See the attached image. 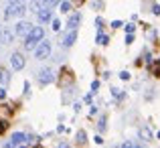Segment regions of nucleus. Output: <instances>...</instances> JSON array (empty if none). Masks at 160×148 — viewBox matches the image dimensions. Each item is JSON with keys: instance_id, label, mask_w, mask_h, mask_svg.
Returning a JSON list of instances; mask_svg holds the SVG:
<instances>
[{"instance_id": "27", "label": "nucleus", "mask_w": 160, "mask_h": 148, "mask_svg": "<svg viewBox=\"0 0 160 148\" xmlns=\"http://www.w3.org/2000/svg\"><path fill=\"white\" fill-rule=\"evenodd\" d=\"M118 77H120V81H130V79H132V73H130L128 69H122L120 73H118Z\"/></svg>"}, {"instance_id": "12", "label": "nucleus", "mask_w": 160, "mask_h": 148, "mask_svg": "<svg viewBox=\"0 0 160 148\" xmlns=\"http://www.w3.org/2000/svg\"><path fill=\"white\" fill-rule=\"evenodd\" d=\"M14 39H16V33H14V28H8V27H4L2 35H0V45H12V43H14Z\"/></svg>"}, {"instance_id": "36", "label": "nucleus", "mask_w": 160, "mask_h": 148, "mask_svg": "<svg viewBox=\"0 0 160 148\" xmlns=\"http://www.w3.org/2000/svg\"><path fill=\"white\" fill-rule=\"evenodd\" d=\"M116 148H134V140H124L122 144H118Z\"/></svg>"}, {"instance_id": "24", "label": "nucleus", "mask_w": 160, "mask_h": 148, "mask_svg": "<svg viewBox=\"0 0 160 148\" xmlns=\"http://www.w3.org/2000/svg\"><path fill=\"white\" fill-rule=\"evenodd\" d=\"M156 89H154V87H148V89H146V94H144V100L146 101H152V100H156Z\"/></svg>"}, {"instance_id": "14", "label": "nucleus", "mask_w": 160, "mask_h": 148, "mask_svg": "<svg viewBox=\"0 0 160 148\" xmlns=\"http://www.w3.org/2000/svg\"><path fill=\"white\" fill-rule=\"evenodd\" d=\"M87 142H89V138H87V130L79 128L77 132H75V146H85Z\"/></svg>"}, {"instance_id": "19", "label": "nucleus", "mask_w": 160, "mask_h": 148, "mask_svg": "<svg viewBox=\"0 0 160 148\" xmlns=\"http://www.w3.org/2000/svg\"><path fill=\"white\" fill-rule=\"evenodd\" d=\"M146 43H158V31L152 27H146Z\"/></svg>"}, {"instance_id": "46", "label": "nucleus", "mask_w": 160, "mask_h": 148, "mask_svg": "<svg viewBox=\"0 0 160 148\" xmlns=\"http://www.w3.org/2000/svg\"><path fill=\"white\" fill-rule=\"evenodd\" d=\"M32 148H45V146H43V144H41V142H39V144H35Z\"/></svg>"}, {"instance_id": "3", "label": "nucleus", "mask_w": 160, "mask_h": 148, "mask_svg": "<svg viewBox=\"0 0 160 148\" xmlns=\"http://www.w3.org/2000/svg\"><path fill=\"white\" fill-rule=\"evenodd\" d=\"M55 81H57V73H55L53 67H41V69L37 71V83H39L41 87H49V85H53Z\"/></svg>"}, {"instance_id": "6", "label": "nucleus", "mask_w": 160, "mask_h": 148, "mask_svg": "<svg viewBox=\"0 0 160 148\" xmlns=\"http://www.w3.org/2000/svg\"><path fill=\"white\" fill-rule=\"evenodd\" d=\"M73 81H75V77H73V71H71L67 65H63V67H61V71L57 73V83L61 85V89H65V87L73 85Z\"/></svg>"}, {"instance_id": "2", "label": "nucleus", "mask_w": 160, "mask_h": 148, "mask_svg": "<svg viewBox=\"0 0 160 148\" xmlns=\"http://www.w3.org/2000/svg\"><path fill=\"white\" fill-rule=\"evenodd\" d=\"M43 39H47V37H45V28L41 27V24L32 27V31L22 39V51H35L37 45H39Z\"/></svg>"}, {"instance_id": "40", "label": "nucleus", "mask_w": 160, "mask_h": 148, "mask_svg": "<svg viewBox=\"0 0 160 148\" xmlns=\"http://www.w3.org/2000/svg\"><path fill=\"white\" fill-rule=\"evenodd\" d=\"M91 6H93L95 10H102V8H103V0H93V2H91Z\"/></svg>"}, {"instance_id": "32", "label": "nucleus", "mask_w": 160, "mask_h": 148, "mask_svg": "<svg viewBox=\"0 0 160 148\" xmlns=\"http://www.w3.org/2000/svg\"><path fill=\"white\" fill-rule=\"evenodd\" d=\"M150 12H152L154 16H160V4L158 2H152V4H150Z\"/></svg>"}, {"instance_id": "21", "label": "nucleus", "mask_w": 160, "mask_h": 148, "mask_svg": "<svg viewBox=\"0 0 160 148\" xmlns=\"http://www.w3.org/2000/svg\"><path fill=\"white\" fill-rule=\"evenodd\" d=\"M41 8H43V2H41V0H31V2H28V10L35 12V14L41 10Z\"/></svg>"}, {"instance_id": "45", "label": "nucleus", "mask_w": 160, "mask_h": 148, "mask_svg": "<svg viewBox=\"0 0 160 148\" xmlns=\"http://www.w3.org/2000/svg\"><path fill=\"white\" fill-rule=\"evenodd\" d=\"M28 146H31V144H28V142H24V144H20L18 148H28Z\"/></svg>"}, {"instance_id": "10", "label": "nucleus", "mask_w": 160, "mask_h": 148, "mask_svg": "<svg viewBox=\"0 0 160 148\" xmlns=\"http://www.w3.org/2000/svg\"><path fill=\"white\" fill-rule=\"evenodd\" d=\"M138 138H140L142 142H152L156 136L152 134V128H150L148 124H140L138 126Z\"/></svg>"}, {"instance_id": "29", "label": "nucleus", "mask_w": 160, "mask_h": 148, "mask_svg": "<svg viewBox=\"0 0 160 148\" xmlns=\"http://www.w3.org/2000/svg\"><path fill=\"white\" fill-rule=\"evenodd\" d=\"M8 126H10V122H8V118H0V136H2L4 132L8 130Z\"/></svg>"}, {"instance_id": "7", "label": "nucleus", "mask_w": 160, "mask_h": 148, "mask_svg": "<svg viewBox=\"0 0 160 148\" xmlns=\"http://www.w3.org/2000/svg\"><path fill=\"white\" fill-rule=\"evenodd\" d=\"M77 39H79V31H65L59 45H61L63 49H71L75 43H77Z\"/></svg>"}, {"instance_id": "8", "label": "nucleus", "mask_w": 160, "mask_h": 148, "mask_svg": "<svg viewBox=\"0 0 160 148\" xmlns=\"http://www.w3.org/2000/svg\"><path fill=\"white\" fill-rule=\"evenodd\" d=\"M32 27H35L32 23H28V20H22V18H20L18 23L14 24V33H16V37H22V39H24V37H27L28 33L32 31Z\"/></svg>"}, {"instance_id": "23", "label": "nucleus", "mask_w": 160, "mask_h": 148, "mask_svg": "<svg viewBox=\"0 0 160 148\" xmlns=\"http://www.w3.org/2000/svg\"><path fill=\"white\" fill-rule=\"evenodd\" d=\"M61 27H63V24H61V18H57V16H55V18L51 20V31L53 33H61Z\"/></svg>"}, {"instance_id": "35", "label": "nucleus", "mask_w": 160, "mask_h": 148, "mask_svg": "<svg viewBox=\"0 0 160 148\" xmlns=\"http://www.w3.org/2000/svg\"><path fill=\"white\" fill-rule=\"evenodd\" d=\"M83 104H87V105H91V104H93V94H91V91L83 95Z\"/></svg>"}, {"instance_id": "33", "label": "nucleus", "mask_w": 160, "mask_h": 148, "mask_svg": "<svg viewBox=\"0 0 160 148\" xmlns=\"http://www.w3.org/2000/svg\"><path fill=\"white\" fill-rule=\"evenodd\" d=\"M71 108H73V112H75V114H79V112H81V108H83V101L75 100L73 104H71Z\"/></svg>"}, {"instance_id": "34", "label": "nucleus", "mask_w": 160, "mask_h": 148, "mask_svg": "<svg viewBox=\"0 0 160 148\" xmlns=\"http://www.w3.org/2000/svg\"><path fill=\"white\" fill-rule=\"evenodd\" d=\"M109 28H113V31L124 28V23H122V20H112V23H109Z\"/></svg>"}, {"instance_id": "1", "label": "nucleus", "mask_w": 160, "mask_h": 148, "mask_svg": "<svg viewBox=\"0 0 160 148\" xmlns=\"http://www.w3.org/2000/svg\"><path fill=\"white\" fill-rule=\"evenodd\" d=\"M28 12V4L24 0H8L6 6H4V20H10V18H22L24 14Z\"/></svg>"}, {"instance_id": "37", "label": "nucleus", "mask_w": 160, "mask_h": 148, "mask_svg": "<svg viewBox=\"0 0 160 148\" xmlns=\"http://www.w3.org/2000/svg\"><path fill=\"white\" fill-rule=\"evenodd\" d=\"M57 148H73V146H71L69 140H59L57 142Z\"/></svg>"}, {"instance_id": "31", "label": "nucleus", "mask_w": 160, "mask_h": 148, "mask_svg": "<svg viewBox=\"0 0 160 148\" xmlns=\"http://www.w3.org/2000/svg\"><path fill=\"white\" fill-rule=\"evenodd\" d=\"M95 28H98V33H102L103 28H106V23H103L102 16H98V18H95Z\"/></svg>"}, {"instance_id": "17", "label": "nucleus", "mask_w": 160, "mask_h": 148, "mask_svg": "<svg viewBox=\"0 0 160 148\" xmlns=\"http://www.w3.org/2000/svg\"><path fill=\"white\" fill-rule=\"evenodd\" d=\"M109 41H112V37H109L108 33H103V31L95 35V45H99V47H108Z\"/></svg>"}, {"instance_id": "15", "label": "nucleus", "mask_w": 160, "mask_h": 148, "mask_svg": "<svg viewBox=\"0 0 160 148\" xmlns=\"http://www.w3.org/2000/svg\"><path fill=\"white\" fill-rule=\"evenodd\" d=\"M95 130H98V134H106V130H108V116H106V114H102V116L98 118V122H95Z\"/></svg>"}, {"instance_id": "39", "label": "nucleus", "mask_w": 160, "mask_h": 148, "mask_svg": "<svg viewBox=\"0 0 160 148\" xmlns=\"http://www.w3.org/2000/svg\"><path fill=\"white\" fill-rule=\"evenodd\" d=\"M134 41H136V35H126V37H124V43L128 45V47L134 43Z\"/></svg>"}, {"instance_id": "30", "label": "nucleus", "mask_w": 160, "mask_h": 148, "mask_svg": "<svg viewBox=\"0 0 160 148\" xmlns=\"http://www.w3.org/2000/svg\"><path fill=\"white\" fill-rule=\"evenodd\" d=\"M87 108H89V110H87V114H89L91 118L99 114V105H98V104H91V105H87Z\"/></svg>"}, {"instance_id": "11", "label": "nucleus", "mask_w": 160, "mask_h": 148, "mask_svg": "<svg viewBox=\"0 0 160 148\" xmlns=\"http://www.w3.org/2000/svg\"><path fill=\"white\" fill-rule=\"evenodd\" d=\"M55 18L53 16V8H41L39 12H37V20H39V24H51V20Z\"/></svg>"}, {"instance_id": "48", "label": "nucleus", "mask_w": 160, "mask_h": 148, "mask_svg": "<svg viewBox=\"0 0 160 148\" xmlns=\"http://www.w3.org/2000/svg\"><path fill=\"white\" fill-rule=\"evenodd\" d=\"M2 31H4V27H2V24H0V35H2Z\"/></svg>"}, {"instance_id": "43", "label": "nucleus", "mask_w": 160, "mask_h": 148, "mask_svg": "<svg viewBox=\"0 0 160 148\" xmlns=\"http://www.w3.org/2000/svg\"><path fill=\"white\" fill-rule=\"evenodd\" d=\"M109 77H112V71H108V69H106V71H102V79H103V81H108Z\"/></svg>"}, {"instance_id": "13", "label": "nucleus", "mask_w": 160, "mask_h": 148, "mask_svg": "<svg viewBox=\"0 0 160 148\" xmlns=\"http://www.w3.org/2000/svg\"><path fill=\"white\" fill-rule=\"evenodd\" d=\"M12 81V71L6 67H0V87H8Z\"/></svg>"}, {"instance_id": "22", "label": "nucleus", "mask_w": 160, "mask_h": 148, "mask_svg": "<svg viewBox=\"0 0 160 148\" xmlns=\"http://www.w3.org/2000/svg\"><path fill=\"white\" fill-rule=\"evenodd\" d=\"M22 95L24 98H31L32 95V87H31V81H28V79L22 81Z\"/></svg>"}, {"instance_id": "25", "label": "nucleus", "mask_w": 160, "mask_h": 148, "mask_svg": "<svg viewBox=\"0 0 160 148\" xmlns=\"http://www.w3.org/2000/svg\"><path fill=\"white\" fill-rule=\"evenodd\" d=\"M99 87H102V79H93V81H91V85H89V91L95 95L99 91Z\"/></svg>"}, {"instance_id": "47", "label": "nucleus", "mask_w": 160, "mask_h": 148, "mask_svg": "<svg viewBox=\"0 0 160 148\" xmlns=\"http://www.w3.org/2000/svg\"><path fill=\"white\" fill-rule=\"evenodd\" d=\"M154 136H156V138H158V140H160V130H158V132H156V134H154Z\"/></svg>"}, {"instance_id": "38", "label": "nucleus", "mask_w": 160, "mask_h": 148, "mask_svg": "<svg viewBox=\"0 0 160 148\" xmlns=\"http://www.w3.org/2000/svg\"><path fill=\"white\" fill-rule=\"evenodd\" d=\"M8 100V87H0V101Z\"/></svg>"}, {"instance_id": "4", "label": "nucleus", "mask_w": 160, "mask_h": 148, "mask_svg": "<svg viewBox=\"0 0 160 148\" xmlns=\"http://www.w3.org/2000/svg\"><path fill=\"white\" fill-rule=\"evenodd\" d=\"M51 53H53V43L49 39H43L39 45H37V49L32 51V55H35L37 61H47V59L51 57Z\"/></svg>"}, {"instance_id": "20", "label": "nucleus", "mask_w": 160, "mask_h": 148, "mask_svg": "<svg viewBox=\"0 0 160 148\" xmlns=\"http://www.w3.org/2000/svg\"><path fill=\"white\" fill-rule=\"evenodd\" d=\"M59 10H61V14H71V10H73V2H71V0H63V2L59 4Z\"/></svg>"}, {"instance_id": "9", "label": "nucleus", "mask_w": 160, "mask_h": 148, "mask_svg": "<svg viewBox=\"0 0 160 148\" xmlns=\"http://www.w3.org/2000/svg\"><path fill=\"white\" fill-rule=\"evenodd\" d=\"M81 20H83V14H81L79 10L71 12L69 18H67V31H77L79 24H81Z\"/></svg>"}, {"instance_id": "44", "label": "nucleus", "mask_w": 160, "mask_h": 148, "mask_svg": "<svg viewBox=\"0 0 160 148\" xmlns=\"http://www.w3.org/2000/svg\"><path fill=\"white\" fill-rule=\"evenodd\" d=\"M57 132H59V134H65V132H67V128H65L63 124H59V126H57Z\"/></svg>"}, {"instance_id": "42", "label": "nucleus", "mask_w": 160, "mask_h": 148, "mask_svg": "<svg viewBox=\"0 0 160 148\" xmlns=\"http://www.w3.org/2000/svg\"><path fill=\"white\" fill-rule=\"evenodd\" d=\"M2 148H18V146H16V144H14V142H12V140H10V138H8V140H6V142H2Z\"/></svg>"}, {"instance_id": "18", "label": "nucleus", "mask_w": 160, "mask_h": 148, "mask_svg": "<svg viewBox=\"0 0 160 148\" xmlns=\"http://www.w3.org/2000/svg\"><path fill=\"white\" fill-rule=\"evenodd\" d=\"M109 94H112V98L116 100V101H124L126 98H128L126 89H120V87H112V89H109Z\"/></svg>"}, {"instance_id": "41", "label": "nucleus", "mask_w": 160, "mask_h": 148, "mask_svg": "<svg viewBox=\"0 0 160 148\" xmlns=\"http://www.w3.org/2000/svg\"><path fill=\"white\" fill-rule=\"evenodd\" d=\"M93 142H95L98 146H102V144H103L106 140H103V136H102V134H95V136H93Z\"/></svg>"}, {"instance_id": "49", "label": "nucleus", "mask_w": 160, "mask_h": 148, "mask_svg": "<svg viewBox=\"0 0 160 148\" xmlns=\"http://www.w3.org/2000/svg\"><path fill=\"white\" fill-rule=\"evenodd\" d=\"M83 2V0H75V4H81Z\"/></svg>"}, {"instance_id": "5", "label": "nucleus", "mask_w": 160, "mask_h": 148, "mask_svg": "<svg viewBox=\"0 0 160 148\" xmlns=\"http://www.w3.org/2000/svg\"><path fill=\"white\" fill-rule=\"evenodd\" d=\"M8 65L12 71H22L27 67V57H24V51H12L10 57H8Z\"/></svg>"}, {"instance_id": "50", "label": "nucleus", "mask_w": 160, "mask_h": 148, "mask_svg": "<svg viewBox=\"0 0 160 148\" xmlns=\"http://www.w3.org/2000/svg\"><path fill=\"white\" fill-rule=\"evenodd\" d=\"M0 47H2V45H0Z\"/></svg>"}, {"instance_id": "26", "label": "nucleus", "mask_w": 160, "mask_h": 148, "mask_svg": "<svg viewBox=\"0 0 160 148\" xmlns=\"http://www.w3.org/2000/svg\"><path fill=\"white\" fill-rule=\"evenodd\" d=\"M136 23H128V24H124V31H126V35H136Z\"/></svg>"}, {"instance_id": "16", "label": "nucleus", "mask_w": 160, "mask_h": 148, "mask_svg": "<svg viewBox=\"0 0 160 148\" xmlns=\"http://www.w3.org/2000/svg\"><path fill=\"white\" fill-rule=\"evenodd\" d=\"M27 136H28L27 132H20V130H18V132H12L10 134V140L14 142L16 146H20V144H24V142H27Z\"/></svg>"}, {"instance_id": "28", "label": "nucleus", "mask_w": 160, "mask_h": 148, "mask_svg": "<svg viewBox=\"0 0 160 148\" xmlns=\"http://www.w3.org/2000/svg\"><path fill=\"white\" fill-rule=\"evenodd\" d=\"M41 2H43L45 8H55V6H59L63 0H41Z\"/></svg>"}]
</instances>
